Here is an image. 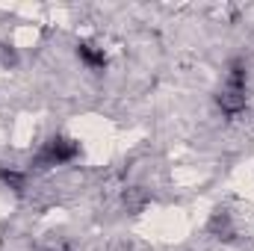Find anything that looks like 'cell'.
Here are the masks:
<instances>
[{
    "label": "cell",
    "instance_id": "cell-1",
    "mask_svg": "<svg viewBox=\"0 0 254 251\" xmlns=\"http://www.w3.org/2000/svg\"><path fill=\"white\" fill-rule=\"evenodd\" d=\"M219 107L228 113V116H237L246 110V65L234 63L228 71V80L219 92Z\"/></svg>",
    "mask_w": 254,
    "mask_h": 251
},
{
    "label": "cell",
    "instance_id": "cell-2",
    "mask_svg": "<svg viewBox=\"0 0 254 251\" xmlns=\"http://www.w3.org/2000/svg\"><path fill=\"white\" fill-rule=\"evenodd\" d=\"M74 157H77V142L57 136V139H51V142L39 151L36 163H39L42 169H48V166H63V163H71Z\"/></svg>",
    "mask_w": 254,
    "mask_h": 251
},
{
    "label": "cell",
    "instance_id": "cell-3",
    "mask_svg": "<svg viewBox=\"0 0 254 251\" xmlns=\"http://www.w3.org/2000/svg\"><path fill=\"white\" fill-rule=\"evenodd\" d=\"M77 57H80V63L86 65V68H92V71H101L104 65H107V57H104V51H98L95 45H77Z\"/></svg>",
    "mask_w": 254,
    "mask_h": 251
},
{
    "label": "cell",
    "instance_id": "cell-4",
    "mask_svg": "<svg viewBox=\"0 0 254 251\" xmlns=\"http://www.w3.org/2000/svg\"><path fill=\"white\" fill-rule=\"evenodd\" d=\"M0 181H3L6 187H12V189L24 187V175H18L15 169H0Z\"/></svg>",
    "mask_w": 254,
    "mask_h": 251
}]
</instances>
